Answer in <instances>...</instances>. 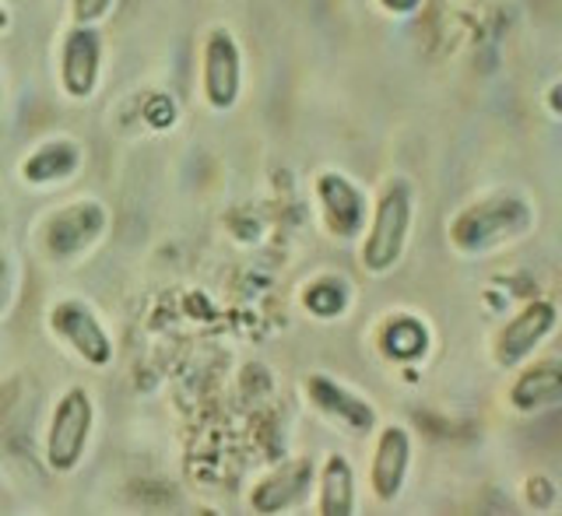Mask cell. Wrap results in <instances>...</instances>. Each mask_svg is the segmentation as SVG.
<instances>
[{
	"label": "cell",
	"instance_id": "19",
	"mask_svg": "<svg viewBox=\"0 0 562 516\" xmlns=\"http://www.w3.org/2000/svg\"><path fill=\"white\" fill-rule=\"evenodd\" d=\"M11 295H14V271H11V260L4 257V250H0V316L8 313Z\"/></svg>",
	"mask_w": 562,
	"mask_h": 516
},
{
	"label": "cell",
	"instance_id": "4",
	"mask_svg": "<svg viewBox=\"0 0 562 516\" xmlns=\"http://www.w3.org/2000/svg\"><path fill=\"white\" fill-rule=\"evenodd\" d=\"M46 324L53 330V337L75 351L85 366L92 369H105L113 366V337L105 334L102 319L92 313L85 299H57L53 310L46 313Z\"/></svg>",
	"mask_w": 562,
	"mask_h": 516
},
{
	"label": "cell",
	"instance_id": "3",
	"mask_svg": "<svg viewBox=\"0 0 562 516\" xmlns=\"http://www.w3.org/2000/svg\"><path fill=\"white\" fill-rule=\"evenodd\" d=\"M92 425H95V404L88 397V390L85 386L64 390L60 401L53 404V412H49L46 442H43L46 468L53 474L78 471L81 457L88 450V439H92Z\"/></svg>",
	"mask_w": 562,
	"mask_h": 516
},
{
	"label": "cell",
	"instance_id": "8",
	"mask_svg": "<svg viewBox=\"0 0 562 516\" xmlns=\"http://www.w3.org/2000/svg\"><path fill=\"white\" fill-rule=\"evenodd\" d=\"M102 32L95 25H70L60 43V88L67 99L85 102L95 96L102 75Z\"/></svg>",
	"mask_w": 562,
	"mask_h": 516
},
{
	"label": "cell",
	"instance_id": "6",
	"mask_svg": "<svg viewBox=\"0 0 562 516\" xmlns=\"http://www.w3.org/2000/svg\"><path fill=\"white\" fill-rule=\"evenodd\" d=\"M105 225L110 215L99 201H78L67 204L60 211H53L43 225V250L53 260H70L88 254L92 246L105 236Z\"/></svg>",
	"mask_w": 562,
	"mask_h": 516
},
{
	"label": "cell",
	"instance_id": "5",
	"mask_svg": "<svg viewBox=\"0 0 562 516\" xmlns=\"http://www.w3.org/2000/svg\"><path fill=\"white\" fill-rule=\"evenodd\" d=\"M559 327V306L552 299H531L499 327L492 341V359L499 369H517L549 341Z\"/></svg>",
	"mask_w": 562,
	"mask_h": 516
},
{
	"label": "cell",
	"instance_id": "12",
	"mask_svg": "<svg viewBox=\"0 0 562 516\" xmlns=\"http://www.w3.org/2000/svg\"><path fill=\"white\" fill-rule=\"evenodd\" d=\"M562 404V359H527L509 386V407L517 415H541Z\"/></svg>",
	"mask_w": 562,
	"mask_h": 516
},
{
	"label": "cell",
	"instance_id": "20",
	"mask_svg": "<svg viewBox=\"0 0 562 516\" xmlns=\"http://www.w3.org/2000/svg\"><path fill=\"white\" fill-rule=\"evenodd\" d=\"M544 110H549L555 120H562V78L544 88Z\"/></svg>",
	"mask_w": 562,
	"mask_h": 516
},
{
	"label": "cell",
	"instance_id": "9",
	"mask_svg": "<svg viewBox=\"0 0 562 516\" xmlns=\"http://www.w3.org/2000/svg\"><path fill=\"white\" fill-rule=\"evenodd\" d=\"M316 201H321L324 225L334 239L351 243L356 236L366 233V222H369L366 193L351 183L345 172H321L316 176Z\"/></svg>",
	"mask_w": 562,
	"mask_h": 516
},
{
	"label": "cell",
	"instance_id": "13",
	"mask_svg": "<svg viewBox=\"0 0 562 516\" xmlns=\"http://www.w3.org/2000/svg\"><path fill=\"white\" fill-rule=\"evenodd\" d=\"M313 478H316V471H313V464L306 457L303 460H289V464L274 468L271 474H263L260 482L254 485L250 509L263 513V516L292 509L295 503L306 500V492L313 489Z\"/></svg>",
	"mask_w": 562,
	"mask_h": 516
},
{
	"label": "cell",
	"instance_id": "7",
	"mask_svg": "<svg viewBox=\"0 0 562 516\" xmlns=\"http://www.w3.org/2000/svg\"><path fill=\"white\" fill-rule=\"evenodd\" d=\"M201 88L211 110L228 113L243 96V49L228 29H211L201 57Z\"/></svg>",
	"mask_w": 562,
	"mask_h": 516
},
{
	"label": "cell",
	"instance_id": "10",
	"mask_svg": "<svg viewBox=\"0 0 562 516\" xmlns=\"http://www.w3.org/2000/svg\"><path fill=\"white\" fill-rule=\"evenodd\" d=\"M306 397L324 418L338 422L341 429H348V433L366 436V433L376 429V407L369 404L362 394H356V390H348L345 383L327 377V372H310V377H306Z\"/></svg>",
	"mask_w": 562,
	"mask_h": 516
},
{
	"label": "cell",
	"instance_id": "1",
	"mask_svg": "<svg viewBox=\"0 0 562 516\" xmlns=\"http://www.w3.org/2000/svg\"><path fill=\"white\" fill-rule=\"evenodd\" d=\"M531 228H535V204L517 190H496L457 211L447 236L457 254L485 257L517 243Z\"/></svg>",
	"mask_w": 562,
	"mask_h": 516
},
{
	"label": "cell",
	"instance_id": "17",
	"mask_svg": "<svg viewBox=\"0 0 562 516\" xmlns=\"http://www.w3.org/2000/svg\"><path fill=\"white\" fill-rule=\"evenodd\" d=\"M303 306L316 319H334L348 310V284L338 278H321L303 292Z\"/></svg>",
	"mask_w": 562,
	"mask_h": 516
},
{
	"label": "cell",
	"instance_id": "15",
	"mask_svg": "<svg viewBox=\"0 0 562 516\" xmlns=\"http://www.w3.org/2000/svg\"><path fill=\"white\" fill-rule=\"evenodd\" d=\"M316 513L321 516H351L356 503V468L345 453H330L324 468L316 471Z\"/></svg>",
	"mask_w": 562,
	"mask_h": 516
},
{
	"label": "cell",
	"instance_id": "21",
	"mask_svg": "<svg viewBox=\"0 0 562 516\" xmlns=\"http://www.w3.org/2000/svg\"><path fill=\"white\" fill-rule=\"evenodd\" d=\"M418 4H422V0H380V8H383L386 14H397V18L418 11Z\"/></svg>",
	"mask_w": 562,
	"mask_h": 516
},
{
	"label": "cell",
	"instance_id": "14",
	"mask_svg": "<svg viewBox=\"0 0 562 516\" xmlns=\"http://www.w3.org/2000/svg\"><path fill=\"white\" fill-rule=\"evenodd\" d=\"M81 169V145L70 137H49L40 148L25 155L22 180L29 187H53L70 180Z\"/></svg>",
	"mask_w": 562,
	"mask_h": 516
},
{
	"label": "cell",
	"instance_id": "16",
	"mask_svg": "<svg viewBox=\"0 0 562 516\" xmlns=\"http://www.w3.org/2000/svg\"><path fill=\"white\" fill-rule=\"evenodd\" d=\"M380 351L394 362H418L429 351V327L418 316L397 313L383 324Z\"/></svg>",
	"mask_w": 562,
	"mask_h": 516
},
{
	"label": "cell",
	"instance_id": "11",
	"mask_svg": "<svg viewBox=\"0 0 562 516\" xmlns=\"http://www.w3.org/2000/svg\"><path fill=\"white\" fill-rule=\"evenodd\" d=\"M412 471V433L404 425H383L369 460V489L380 503H394Z\"/></svg>",
	"mask_w": 562,
	"mask_h": 516
},
{
	"label": "cell",
	"instance_id": "22",
	"mask_svg": "<svg viewBox=\"0 0 562 516\" xmlns=\"http://www.w3.org/2000/svg\"><path fill=\"white\" fill-rule=\"evenodd\" d=\"M11 29V14H8V8L0 4V32H8Z\"/></svg>",
	"mask_w": 562,
	"mask_h": 516
},
{
	"label": "cell",
	"instance_id": "18",
	"mask_svg": "<svg viewBox=\"0 0 562 516\" xmlns=\"http://www.w3.org/2000/svg\"><path fill=\"white\" fill-rule=\"evenodd\" d=\"M116 0H70V22L75 25H99L113 11Z\"/></svg>",
	"mask_w": 562,
	"mask_h": 516
},
{
	"label": "cell",
	"instance_id": "2",
	"mask_svg": "<svg viewBox=\"0 0 562 516\" xmlns=\"http://www.w3.org/2000/svg\"><path fill=\"white\" fill-rule=\"evenodd\" d=\"M412 218H415V193L404 180H394L376 198L373 215L366 222V239L359 250V263L366 274L383 278L401 263L404 250H408Z\"/></svg>",
	"mask_w": 562,
	"mask_h": 516
}]
</instances>
